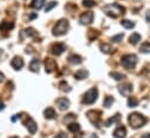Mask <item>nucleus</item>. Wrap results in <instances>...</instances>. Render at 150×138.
I'll list each match as a JSON object with an SVG mask.
<instances>
[{"label": "nucleus", "instance_id": "473e14b6", "mask_svg": "<svg viewBox=\"0 0 150 138\" xmlns=\"http://www.w3.org/2000/svg\"><path fill=\"white\" fill-rule=\"evenodd\" d=\"M60 87H61V90H67V91H70V88L67 85V83H66L64 81H62V82L60 83Z\"/></svg>", "mask_w": 150, "mask_h": 138}, {"label": "nucleus", "instance_id": "f3484780", "mask_svg": "<svg viewBox=\"0 0 150 138\" xmlns=\"http://www.w3.org/2000/svg\"><path fill=\"white\" fill-rule=\"evenodd\" d=\"M43 115H45V117L47 118V119H54L55 117H56V112H55V110L53 109V108H47V109H45V111H43Z\"/></svg>", "mask_w": 150, "mask_h": 138}, {"label": "nucleus", "instance_id": "1a4fd4ad", "mask_svg": "<svg viewBox=\"0 0 150 138\" xmlns=\"http://www.w3.org/2000/svg\"><path fill=\"white\" fill-rule=\"evenodd\" d=\"M132 91V85L131 83H123L118 87V92L122 95V96H125L128 97Z\"/></svg>", "mask_w": 150, "mask_h": 138}, {"label": "nucleus", "instance_id": "4c0bfd02", "mask_svg": "<svg viewBox=\"0 0 150 138\" xmlns=\"http://www.w3.org/2000/svg\"><path fill=\"white\" fill-rule=\"evenodd\" d=\"M4 78H5V75H4L2 73H0V82H2V81H4Z\"/></svg>", "mask_w": 150, "mask_h": 138}, {"label": "nucleus", "instance_id": "412c9836", "mask_svg": "<svg viewBox=\"0 0 150 138\" xmlns=\"http://www.w3.org/2000/svg\"><path fill=\"white\" fill-rule=\"evenodd\" d=\"M68 61H69V63H71V64H80V63H82V57H81L80 55L73 54V55H70V56L68 57Z\"/></svg>", "mask_w": 150, "mask_h": 138}, {"label": "nucleus", "instance_id": "dca6fc26", "mask_svg": "<svg viewBox=\"0 0 150 138\" xmlns=\"http://www.w3.org/2000/svg\"><path fill=\"white\" fill-rule=\"evenodd\" d=\"M40 69V60L38 58H33L29 63V70L33 73H38Z\"/></svg>", "mask_w": 150, "mask_h": 138}, {"label": "nucleus", "instance_id": "2f4dec72", "mask_svg": "<svg viewBox=\"0 0 150 138\" xmlns=\"http://www.w3.org/2000/svg\"><path fill=\"white\" fill-rule=\"evenodd\" d=\"M123 34L121 33V34H117V35H115V36H112L111 37V41L112 42H120V41H122V39H123Z\"/></svg>", "mask_w": 150, "mask_h": 138}, {"label": "nucleus", "instance_id": "37998d69", "mask_svg": "<svg viewBox=\"0 0 150 138\" xmlns=\"http://www.w3.org/2000/svg\"><path fill=\"white\" fill-rule=\"evenodd\" d=\"M11 138H19V137H15V136H14V137H11Z\"/></svg>", "mask_w": 150, "mask_h": 138}, {"label": "nucleus", "instance_id": "f704fd0d", "mask_svg": "<svg viewBox=\"0 0 150 138\" xmlns=\"http://www.w3.org/2000/svg\"><path fill=\"white\" fill-rule=\"evenodd\" d=\"M19 118H20V115H19V113H16V115H14V116L11 118V120H12V122H16Z\"/></svg>", "mask_w": 150, "mask_h": 138}, {"label": "nucleus", "instance_id": "6e6552de", "mask_svg": "<svg viewBox=\"0 0 150 138\" xmlns=\"http://www.w3.org/2000/svg\"><path fill=\"white\" fill-rule=\"evenodd\" d=\"M56 68H57V64H56L55 60H53V58H50V57H47V58L45 60V70H46L47 74L53 73Z\"/></svg>", "mask_w": 150, "mask_h": 138}, {"label": "nucleus", "instance_id": "ddd939ff", "mask_svg": "<svg viewBox=\"0 0 150 138\" xmlns=\"http://www.w3.org/2000/svg\"><path fill=\"white\" fill-rule=\"evenodd\" d=\"M36 35H38V32H36L34 28L29 27V28H26V29H23V30L21 32V34H20V39L22 40L25 36H28V37H34V36H36Z\"/></svg>", "mask_w": 150, "mask_h": 138}, {"label": "nucleus", "instance_id": "b1692460", "mask_svg": "<svg viewBox=\"0 0 150 138\" xmlns=\"http://www.w3.org/2000/svg\"><path fill=\"white\" fill-rule=\"evenodd\" d=\"M45 5V0H33L30 4V7H33L34 9H41Z\"/></svg>", "mask_w": 150, "mask_h": 138}, {"label": "nucleus", "instance_id": "423d86ee", "mask_svg": "<svg viewBox=\"0 0 150 138\" xmlns=\"http://www.w3.org/2000/svg\"><path fill=\"white\" fill-rule=\"evenodd\" d=\"M66 48H67V46L63 43V42H56V43H53L52 46H50V53L53 54V55H56V56H60L64 50H66Z\"/></svg>", "mask_w": 150, "mask_h": 138}, {"label": "nucleus", "instance_id": "e433bc0d", "mask_svg": "<svg viewBox=\"0 0 150 138\" xmlns=\"http://www.w3.org/2000/svg\"><path fill=\"white\" fill-rule=\"evenodd\" d=\"M36 16H38V14H36V13H33V14H30V15H29V19H30V20H33V19H35Z\"/></svg>", "mask_w": 150, "mask_h": 138}, {"label": "nucleus", "instance_id": "7c9ffc66", "mask_svg": "<svg viewBox=\"0 0 150 138\" xmlns=\"http://www.w3.org/2000/svg\"><path fill=\"white\" fill-rule=\"evenodd\" d=\"M56 5H57V2H56V1H50V2H48V4H47V6L45 7L46 13H47V12H49L50 9H53V8H54Z\"/></svg>", "mask_w": 150, "mask_h": 138}, {"label": "nucleus", "instance_id": "bb28decb", "mask_svg": "<svg viewBox=\"0 0 150 138\" xmlns=\"http://www.w3.org/2000/svg\"><path fill=\"white\" fill-rule=\"evenodd\" d=\"M121 25H122L124 28H127V29H131V28L135 27V23H134L132 21H130V20H122V21H121Z\"/></svg>", "mask_w": 150, "mask_h": 138}, {"label": "nucleus", "instance_id": "4be33fe9", "mask_svg": "<svg viewBox=\"0 0 150 138\" xmlns=\"http://www.w3.org/2000/svg\"><path fill=\"white\" fill-rule=\"evenodd\" d=\"M100 49H101V51L104 53V54H110V53L114 51L112 47H111L110 44H108V43H101V44H100Z\"/></svg>", "mask_w": 150, "mask_h": 138}, {"label": "nucleus", "instance_id": "5701e85b", "mask_svg": "<svg viewBox=\"0 0 150 138\" xmlns=\"http://www.w3.org/2000/svg\"><path fill=\"white\" fill-rule=\"evenodd\" d=\"M80 129H81V126H80V124H79V123L73 122V123L68 124V130H69L71 133H76V132H79V131H80Z\"/></svg>", "mask_w": 150, "mask_h": 138}, {"label": "nucleus", "instance_id": "f257e3e1", "mask_svg": "<svg viewBox=\"0 0 150 138\" xmlns=\"http://www.w3.org/2000/svg\"><path fill=\"white\" fill-rule=\"evenodd\" d=\"M102 11H103V13H104L107 16L112 18V19H116V18H118L120 15L124 14L125 8H124L123 6H121L120 4H116V2H115V4H109V5L103 6Z\"/></svg>", "mask_w": 150, "mask_h": 138}, {"label": "nucleus", "instance_id": "c9c22d12", "mask_svg": "<svg viewBox=\"0 0 150 138\" xmlns=\"http://www.w3.org/2000/svg\"><path fill=\"white\" fill-rule=\"evenodd\" d=\"M145 19H146V21H148V22H150V11H148V12H146Z\"/></svg>", "mask_w": 150, "mask_h": 138}, {"label": "nucleus", "instance_id": "7ed1b4c3", "mask_svg": "<svg viewBox=\"0 0 150 138\" xmlns=\"http://www.w3.org/2000/svg\"><path fill=\"white\" fill-rule=\"evenodd\" d=\"M69 29V22L67 19H61L56 22V25L53 28V35L54 36H62L64 35Z\"/></svg>", "mask_w": 150, "mask_h": 138}, {"label": "nucleus", "instance_id": "58836bf2", "mask_svg": "<svg viewBox=\"0 0 150 138\" xmlns=\"http://www.w3.org/2000/svg\"><path fill=\"white\" fill-rule=\"evenodd\" d=\"M5 109V104L4 103H0V111H2Z\"/></svg>", "mask_w": 150, "mask_h": 138}, {"label": "nucleus", "instance_id": "72a5a7b5", "mask_svg": "<svg viewBox=\"0 0 150 138\" xmlns=\"http://www.w3.org/2000/svg\"><path fill=\"white\" fill-rule=\"evenodd\" d=\"M54 138H68V137H67V134H66L64 132H60V133H57Z\"/></svg>", "mask_w": 150, "mask_h": 138}, {"label": "nucleus", "instance_id": "20e7f679", "mask_svg": "<svg viewBox=\"0 0 150 138\" xmlns=\"http://www.w3.org/2000/svg\"><path fill=\"white\" fill-rule=\"evenodd\" d=\"M121 64L128 69V70H131L136 67L137 64V56L135 54H125L121 57Z\"/></svg>", "mask_w": 150, "mask_h": 138}, {"label": "nucleus", "instance_id": "c85d7f7f", "mask_svg": "<svg viewBox=\"0 0 150 138\" xmlns=\"http://www.w3.org/2000/svg\"><path fill=\"white\" fill-rule=\"evenodd\" d=\"M138 105V101L135 97H129L128 98V106L129 108H136Z\"/></svg>", "mask_w": 150, "mask_h": 138}, {"label": "nucleus", "instance_id": "a211bd4d", "mask_svg": "<svg viewBox=\"0 0 150 138\" xmlns=\"http://www.w3.org/2000/svg\"><path fill=\"white\" fill-rule=\"evenodd\" d=\"M13 28H14V23L13 22H9V21L0 22V30H2V32H7V30L13 29Z\"/></svg>", "mask_w": 150, "mask_h": 138}, {"label": "nucleus", "instance_id": "393cba45", "mask_svg": "<svg viewBox=\"0 0 150 138\" xmlns=\"http://www.w3.org/2000/svg\"><path fill=\"white\" fill-rule=\"evenodd\" d=\"M139 51L143 54H149L150 53V42H144L139 47Z\"/></svg>", "mask_w": 150, "mask_h": 138}, {"label": "nucleus", "instance_id": "79ce46f5", "mask_svg": "<svg viewBox=\"0 0 150 138\" xmlns=\"http://www.w3.org/2000/svg\"><path fill=\"white\" fill-rule=\"evenodd\" d=\"M2 55V49H0V56Z\"/></svg>", "mask_w": 150, "mask_h": 138}, {"label": "nucleus", "instance_id": "f03ea898", "mask_svg": "<svg viewBox=\"0 0 150 138\" xmlns=\"http://www.w3.org/2000/svg\"><path fill=\"white\" fill-rule=\"evenodd\" d=\"M148 122L146 117L139 112H132L128 116V123L132 129H139Z\"/></svg>", "mask_w": 150, "mask_h": 138}, {"label": "nucleus", "instance_id": "f8f14e48", "mask_svg": "<svg viewBox=\"0 0 150 138\" xmlns=\"http://www.w3.org/2000/svg\"><path fill=\"white\" fill-rule=\"evenodd\" d=\"M26 127L28 129V131H29L30 134H34V133L36 132L38 125H36L35 120H34L32 117H28V118H27V120H26Z\"/></svg>", "mask_w": 150, "mask_h": 138}, {"label": "nucleus", "instance_id": "6ab92c4d", "mask_svg": "<svg viewBox=\"0 0 150 138\" xmlns=\"http://www.w3.org/2000/svg\"><path fill=\"white\" fill-rule=\"evenodd\" d=\"M141 34H138V33H132L130 36H129V42H130V44H132V46H135V44H137L139 41H141Z\"/></svg>", "mask_w": 150, "mask_h": 138}, {"label": "nucleus", "instance_id": "9d476101", "mask_svg": "<svg viewBox=\"0 0 150 138\" xmlns=\"http://www.w3.org/2000/svg\"><path fill=\"white\" fill-rule=\"evenodd\" d=\"M23 64H25V62H23L21 56H14L11 60V67L13 69H15V70H20L23 67Z\"/></svg>", "mask_w": 150, "mask_h": 138}, {"label": "nucleus", "instance_id": "a878e982", "mask_svg": "<svg viewBox=\"0 0 150 138\" xmlns=\"http://www.w3.org/2000/svg\"><path fill=\"white\" fill-rule=\"evenodd\" d=\"M109 75H110L114 80H116V81H121V80H124V78H125V75H123V74H121V73H116V71H111Z\"/></svg>", "mask_w": 150, "mask_h": 138}, {"label": "nucleus", "instance_id": "39448f33", "mask_svg": "<svg viewBox=\"0 0 150 138\" xmlns=\"http://www.w3.org/2000/svg\"><path fill=\"white\" fill-rule=\"evenodd\" d=\"M98 97V90L96 88H91L89 89L84 95H83V98H82V102L84 104H93L94 102H96Z\"/></svg>", "mask_w": 150, "mask_h": 138}, {"label": "nucleus", "instance_id": "4468645a", "mask_svg": "<svg viewBox=\"0 0 150 138\" xmlns=\"http://www.w3.org/2000/svg\"><path fill=\"white\" fill-rule=\"evenodd\" d=\"M114 137L115 138H125V134H127V129L124 126H118L112 132Z\"/></svg>", "mask_w": 150, "mask_h": 138}, {"label": "nucleus", "instance_id": "c756f323", "mask_svg": "<svg viewBox=\"0 0 150 138\" xmlns=\"http://www.w3.org/2000/svg\"><path fill=\"white\" fill-rule=\"evenodd\" d=\"M82 5H83V7H86V8H91V7L95 6V1H94V0H83V1H82Z\"/></svg>", "mask_w": 150, "mask_h": 138}, {"label": "nucleus", "instance_id": "a19ab883", "mask_svg": "<svg viewBox=\"0 0 150 138\" xmlns=\"http://www.w3.org/2000/svg\"><path fill=\"white\" fill-rule=\"evenodd\" d=\"M90 138H98V137H97V134H95V133H94V134H91V137H90Z\"/></svg>", "mask_w": 150, "mask_h": 138}, {"label": "nucleus", "instance_id": "cd10ccee", "mask_svg": "<svg viewBox=\"0 0 150 138\" xmlns=\"http://www.w3.org/2000/svg\"><path fill=\"white\" fill-rule=\"evenodd\" d=\"M112 103H114V97H111V96H107V97L104 98V101H103V106H105V108H110Z\"/></svg>", "mask_w": 150, "mask_h": 138}, {"label": "nucleus", "instance_id": "0eeeda50", "mask_svg": "<svg viewBox=\"0 0 150 138\" xmlns=\"http://www.w3.org/2000/svg\"><path fill=\"white\" fill-rule=\"evenodd\" d=\"M94 20V13L93 12H84L80 16V23L81 25H90Z\"/></svg>", "mask_w": 150, "mask_h": 138}, {"label": "nucleus", "instance_id": "aec40b11", "mask_svg": "<svg viewBox=\"0 0 150 138\" xmlns=\"http://www.w3.org/2000/svg\"><path fill=\"white\" fill-rule=\"evenodd\" d=\"M120 120H121V115H120V113H116V115H114L112 117H110V118L105 122V125H107V126H110L111 124H117V123H120Z\"/></svg>", "mask_w": 150, "mask_h": 138}, {"label": "nucleus", "instance_id": "2eb2a0df", "mask_svg": "<svg viewBox=\"0 0 150 138\" xmlns=\"http://www.w3.org/2000/svg\"><path fill=\"white\" fill-rule=\"evenodd\" d=\"M88 75H89L88 70H86V69H80V70H77V71L74 74V77H75L76 80L81 81V80L87 78V77H88Z\"/></svg>", "mask_w": 150, "mask_h": 138}, {"label": "nucleus", "instance_id": "ea45409f", "mask_svg": "<svg viewBox=\"0 0 150 138\" xmlns=\"http://www.w3.org/2000/svg\"><path fill=\"white\" fill-rule=\"evenodd\" d=\"M142 138H150V133H145V134H143Z\"/></svg>", "mask_w": 150, "mask_h": 138}, {"label": "nucleus", "instance_id": "9b49d317", "mask_svg": "<svg viewBox=\"0 0 150 138\" xmlns=\"http://www.w3.org/2000/svg\"><path fill=\"white\" fill-rule=\"evenodd\" d=\"M56 105H57L59 110L64 111V110H67V109L69 108L70 102H69V99H68V98H66V97H60V98H57V99H56Z\"/></svg>", "mask_w": 150, "mask_h": 138}]
</instances>
